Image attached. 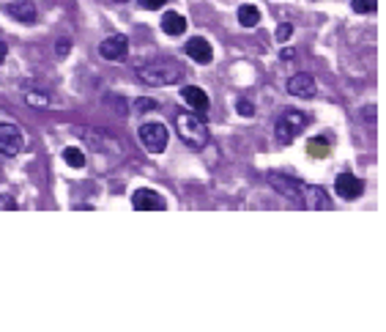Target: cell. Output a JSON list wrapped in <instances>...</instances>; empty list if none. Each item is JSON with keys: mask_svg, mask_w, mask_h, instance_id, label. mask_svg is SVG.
<instances>
[{"mask_svg": "<svg viewBox=\"0 0 386 332\" xmlns=\"http://www.w3.org/2000/svg\"><path fill=\"white\" fill-rule=\"evenodd\" d=\"M175 129H178V138L195 151L209 145V127H206L203 116H198V113H178Z\"/></svg>", "mask_w": 386, "mask_h": 332, "instance_id": "6da1fadb", "label": "cell"}, {"mask_svg": "<svg viewBox=\"0 0 386 332\" xmlns=\"http://www.w3.org/2000/svg\"><path fill=\"white\" fill-rule=\"evenodd\" d=\"M137 77L148 86H172L181 80V66L175 61H148L137 66Z\"/></svg>", "mask_w": 386, "mask_h": 332, "instance_id": "7a4b0ae2", "label": "cell"}, {"mask_svg": "<svg viewBox=\"0 0 386 332\" xmlns=\"http://www.w3.org/2000/svg\"><path fill=\"white\" fill-rule=\"evenodd\" d=\"M140 141H143V145H145L151 154H162V151L168 148L170 135H168V127H165V124L151 121V124H143V127H140Z\"/></svg>", "mask_w": 386, "mask_h": 332, "instance_id": "3957f363", "label": "cell"}, {"mask_svg": "<svg viewBox=\"0 0 386 332\" xmlns=\"http://www.w3.org/2000/svg\"><path fill=\"white\" fill-rule=\"evenodd\" d=\"M22 145H25V138L14 124H0V154L17 157L22 151Z\"/></svg>", "mask_w": 386, "mask_h": 332, "instance_id": "277c9868", "label": "cell"}, {"mask_svg": "<svg viewBox=\"0 0 386 332\" xmlns=\"http://www.w3.org/2000/svg\"><path fill=\"white\" fill-rule=\"evenodd\" d=\"M181 99H184L186 107H192V113H198V116H206L209 107H211L209 94H206L203 88H198V86H184V88H181Z\"/></svg>", "mask_w": 386, "mask_h": 332, "instance_id": "5b68a950", "label": "cell"}, {"mask_svg": "<svg viewBox=\"0 0 386 332\" xmlns=\"http://www.w3.org/2000/svg\"><path fill=\"white\" fill-rule=\"evenodd\" d=\"M131 206L137 212H165V200L154 190H137L131 195Z\"/></svg>", "mask_w": 386, "mask_h": 332, "instance_id": "8992f818", "label": "cell"}, {"mask_svg": "<svg viewBox=\"0 0 386 332\" xmlns=\"http://www.w3.org/2000/svg\"><path fill=\"white\" fill-rule=\"evenodd\" d=\"M288 94L299 96V99H312V96L318 94V86H315V77L312 74H293L291 80H288Z\"/></svg>", "mask_w": 386, "mask_h": 332, "instance_id": "52a82bcc", "label": "cell"}, {"mask_svg": "<svg viewBox=\"0 0 386 332\" xmlns=\"http://www.w3.org/2000/svg\"><path fill=\"white\" fill-rule=\"evenodd\" d=\"M268 182L282 192L285 198H291V200H296V203L301 200V187H304V182L293 179V176H282V173H271V176H268Z\"/></svg>", "mask_w": 386, "mask_h": 332, "instance_id": "ba28073f", "label": "cell"}, {"mask_svg": "<svg viewBox=\"0 0 386 332\" xmlns=\"http://www.w3.org/2000/svg\"><path fill=\"white\" fill-rule=\"evenodd\" d=\"M337 195L345 198V200H356L362 192H364V182L359 179V176H353V173H340L337 176Z\"/></svg>", "mask_w": 386, "mask_h": 332, "instance_id": "9c48e42d", "label": "cell"}, {"mask_svg": "<svg viewBox=\"0 0 386 332\" xmlns=\"http://www.w3.org/2000/svg\"><path fill=\"white\" fill-rule=\"evenodd\" d=\"M99 52H102V58H107V61H124L129 55L127 36H110V39H104V42L99 45Z\"/></svg>", "mask_w": 386, "mask_h": 332, "instance_id": "30bf717a", "label": "cell"}, {"mask_svg": "<svg viewBox=\"0 0 386 332\" xmlns=\"http://www.w3.org/2000/svg\"><path fill=\"white\" fill-rule=\"evenodd\" d=\"M186 55L195 61V63H211L214 61V49H211V45L203 39V36H192L189 42H186Z\"/></svg>", "mask_w": 386, "mask_h": 332, "instance_id": "8fae6325", "label": "cell"}, {"mask_svg": "<svg viewBox=\"0 0 386 332\" xmlns=\"http://www.w3.org/2000/svg\"><path fill=\"white\" fill-rule=\"evenodd\" d=\"M301 206L307 209H332V200L326 198V190L323 187H312V184H304L301 187Z\"/></svg>", "mask_w": 386, "mask_h": 332, "instance_id": "7c38bea8", "label": "cell"}, {"mask_svg": "<svg viewBox=\"0 0 386 332\" xmlns=\"http://www.w3.org/2000/svg\"><path fill=\"white\" fill-rule=\"evenodd\" d=\"M6 11L11 14V17H17L19 22H36V8H33V3L31 0H19V3H11V6H6Z\"/></svg>", "mask_w": 386, "mask_h": 332, "instance_id": "4fadbf2b", "label": "cell"}, {"mask_svg": "<svg viewBox=\"0 0 386 332\" xmlns=\"http://www.w3.org/2000/svg\"><path fill=\"white\" fill-rule=\"evenodd\" d=\"M162 31H165L168 36H181V33L186 31V19H184L178 11H168L165 19H162Z\"/></svg>", "mask_w": 386, "mask_h": 332, "instance_id": "5bb4252c", "label": "cell"}, {"mask_svg": "<svg viewBox=\"0 0 386 332\" xmlns=\"http://www.w3.org/2000/svg\"><path fill=\"white\" fill-rule=\"evenodd\" d=\"M280 121H285V124H288V127L299 135L301 129L309 124V116H307V113H301V110H285V113L280 116Z\"/></svg>", "mask_w": 386, "mask_h": 332, "instance_id": "9a60e30c", "label": "cell"}, {"mask_svg": "<svg viewBox=\"0 0 386 332\" xmlns=\"http://www.w3.org/2000/svg\"><path fill=\"white\" fill-rule=\"evenodd\" d=\"M307 151L315 159H326L332 154V143L326 141V138H312V141H307Z\"/></svg>", "mask_w": 386, "mask_h": 332, "instance_id": "2e32d148", "label": "cell"}, {"mask_svg": "<svg viewBox=\"0 0 386 332\" xmlns=\"http://www.w3.org/2000/svg\"><path fill=\"white\" fill-rule=\"evenodd\" d=\"M63 162L69 168H86V151L77 145H69V148H63Z\"/></svg>", "mask_w": 386, "mask_h": 332, "instance_id": "e0dca14e", "label": "cell"}, {"mask_svg": "<svg viewBox=\"0 0 386 332\" xmlns=\"http://www.w3.org/2000/svg\"><path fill=\"white\" fill-rule=\"evenodd\" d=\"M239 22H241L244 28H255L257 22H260V11H257L255 6L244 3V6L239 8Z\"/></svg>", "mask_w": 386, "mask_h": 332, "instance_id": "ac0fdd59", "label": "cell"}, {"mask_svg": "<svg viewBox=\"0 0 386 332\" xmlns=\"http://www.w3.org/2000/svg\"><path fill=\"white\" fill-rule=\"evenodd\" d=\"M274 132H277V141L282 143V145H288V143L296 141V132H293L285 121H277V129H274Z\"/></svg>", "mask_w": 386, "mask_h": 332, "instance_id": "d6986e66", "label": "cell"}, {"mask_svg": "<svg viewBox=\"0 0 386 332\" xmlns=\"http://www.w3.org/2000/svg\"><path fill=\"white\" fill-rule=\"evenodd\" d=\"M351 8H353L356 14H376L378 0H351Z\"/></svg>", "mask_w": 386, "mask_h": 332, "instance_id": "ffe728a7", "label": "cell"}, {"mask_svg": "<svg viewBox=\"0 0 386 332\" xmlns=\"http://www.w3.org/2000/svg\"><path fill=\"white\" fill-rule=\"evenodd\" d=\"M255 113V107H252V102L250 99H239V116H244V118H250Z\"/></svg>", "mask_w": 386, "mask_h": 332, "instance_id": "44dd1931", "label": "cell"}, {"mask_svg": "<svg viewBox=\"0 0 386 332\" xmlns=\"http://www.w3.org/2000/svg\"><path fill=\"white\" fill-rule=\"evenodd\" d=\"M25 102H28V104H36V107H49V99L42 94H28L25 96Z\"/></svg>", "mask_w": 386, "mask_h": 332, "instance_id": "7402d4cb", "label": "cell"}, {"mask_svg": "<svg viewBox=\"0 0 386 332\" xmlns=\"http://www.w3.org/2000/svg\"><path fill=\"white\" fill-rule=\"evenodd\" d=\"M140 3V8H145V11H156V8H162L168 0H137Z\"/></svg>", "mask_w": 386, "mask_h": 332, "instance_id": "603a6c76", "label": "cell"}, {"mask_svg": "<svg viewBox=\"0 0 386 332\" xmlns=\"http://www.w3.org/2000/svg\"><path fill=\"white\" fill-rule=\"evenodd\" d=\"M291 31H293V28H291L288 22L280 25V28H277V42H288V39H291Z\"/></svg>", "mask_w": 386, "mask_h": 332, "instance_id": "cb8c5ba5", "label": "cell"}, {"mask_svg": "<svg viewBox=\"0 0 386 332\" xmlns=\"http://www.w3.org/2000/svg\"><path fill=\"white\" fill-rule=\"evenodd\" d=\"M137 107H140L143 113H151V110H156V102H154V99H137Z\"/></svg>", "mask_w": 386, "mask_h": 332, "instance_id": "d4e9b609", "label": "cell"}, {"mask_svg": "<svg viewBox=\"0 0 386 332\" xmlns=\"http://www.w3.org/2000/svg\"><path fill=\"white\" fill-rule=\"evenodd\" d=\"M0 209H8L11 212V209H17V200L11 195H0Z\"/></svg>", "mask_w": 386, "mask_h": 332, "instance_id": "484cf974", "label": "cell"}, {"mask_svg": "<svg viewBox=\"0 0 386 332\" xmlns=\"http://www.w3.org/2000/svg\"><path fill=\"white\" fill-rule=\"evenodd\" d=\"M282 58H285V61H293V58H296V52H293V49H285V52H282Z\"/></svg>", "mask_w": 386, "mask_h": 332, "instance_id": "4316f807", "label": "cell"}, {"mask_svg": "<svg viewBox=\"0 0 386 332\" xmlns=\"http://www.w3.org/2000/svg\"><path fill=\"white\" fill-rule=\"evenodd\" d=\"M3 58H6V45L0 42V63H3Z\"/></svg>", "mask_w": 386, "mask_h": 332, "instance_id": "83f0119b", "label": "cell"}, {"mask_svg": "<svg viewBox=\"0 0 386 332\" xmlns=\"http://www.w3.org/2000/svg\"><path fill=\"white\" fill-rule=\"evenodd\" d=\"M121 3H124V0H121Z\"/></svg>", "mask_w": 386, "mask_h": 332, "instance_id": "f1b7e54d", "label": "cell"}]
</instances>
